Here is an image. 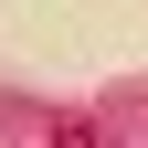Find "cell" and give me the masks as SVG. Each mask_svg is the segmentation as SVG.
<instances>
[{"label": "cell", "instance_id": "obj_1", "mask_svg": "<svg viewBox=\"0 0 148 148\" xmlns=\"http://www.w3.org/2000/svg\"><path fill=\"white\" fill-rule=\"evenodd\" d=\"M53 148H95V127H53Z\"/></svg>", "mask_w": 148, "mask_h": 148}]
</instances>
